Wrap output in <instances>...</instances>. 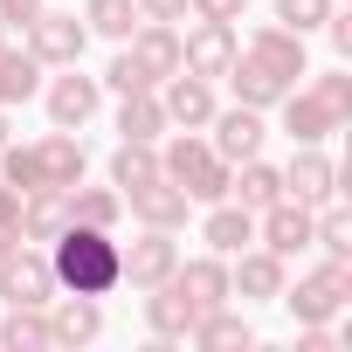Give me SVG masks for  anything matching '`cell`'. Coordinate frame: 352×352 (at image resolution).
<instances>
[{
	"instance_id": "obj_1",
	"label": "cell",
	"mask_w": 352,
	"mask_h": 352,
	"mask_svg": "<svg viewBox=\"0 0 352 352\" xmlns=\"http://www.w3.org/2000/svg\"><path fill=\"white\" fill-rule=\"evenodd\" d=\"M49 270H56V290H76V297H111L124 283V256L111 228H83V221H69L49 242Z\"/></svg>"
},
{
	"instance_id": "obj_2",
	"label": "cell",
	"mask_w": 352,
	"mask_h": 352,
	"mask_svg": "<svg viewBox=\"0 0 352 352\" xmlns=\"http://www.w3.org/2000/svg\"><path fill=\"white\" fill-rule=\"evenodd\" d=\"M159 173L173 187H180L194 208H214V201H228V159L208 145V138H194V131H180V138H166V152H159Z\"/></svg>"
},
{
	"instance_id": "obj_3",
	"label": "cell",
	"mask_w": 352,
	"mask_h": 352,
	"mask_svg": "<svg viewBox=\"0 0 352 352\" xmlns=\"http://www.w3.org/2000/svg\"><path fill=\"white\" fill-rule=\"evenodd\" d=\"M276 304H290V318H297V324H331V318L352 304V263H331V256H324L311 276H297V290L283 283V297H276Z\"/></svg>"
},
{
	"instance_id": "obj_4",
	"label": "cell",
	"mask_w": 352,
	"mask_h": 352,
	"mask_svg": "<svg viewBox=\"0 0 352 352\" xmlns=\"http://www.w3.org/2000/svg\"><path fill=\"white\" fill-rule=\"evenodd\" d=\"M49 297H56L49 249L21 242V249H8V256H0V304H35V311H49Z\"/></svg>"
},
{
	"instance_id": "obj_5",
	"label": "cell",
	"mask_w": 352,
	"mask_h": 352,
	"mask_svg": "<svg viewBox=\"0 0 352 352\" xmlns=\"http://www.w3.org/2000/svg\"><path fill=\"white\" fill-rule=\"evenodd\" d=\"M83 49H90V28H83L76 14L42 8V14L28 21V56H35L42 69H69V63H83Z\"/></svg>"
},
{
	"instance_id": "obj_6",
	"label": "cell",
	"mask_w": 352,
	"mask_h": 352,
	"mask_svg": "<svg viewBox=\"0 0 352 352\" xmlns=\"http://www.w3.org/2000/svg\"><path fill=\"white\" fill-rule=\"evenodd\" d=\"M235 49H242V42H235V21H194V28L180 35V69L214 83V76H228Z\"/></svg>"
},
{
	"instance_id": "obj_7",
	"label": "cell",
	"mask_w": 352,
	"mask_h": 352,
	"mask_svg": "<svg viewBox=\"0 0 352 352\" xmlns=\"http://www.w3.org/2000/svg\"><path fill=\"white\" fill-rule=\"evenodd\" d=\"M242 56H249L256 69H270L276 83H297V76H311V56H304V35H290L283 21L256 28V35L242 42Z\"/></svg>"
},
{
	"instance_id": "obj_8",
	"label": "cell",
	"mask_w": 352,
	"mask_h": 352,
	"mask_svg": "<svg viewBox=\"0 0 352 352\" xmlns=\"http://www.w3.org/2000/svg\"><path fill=\"white\" fill-rule=\"evenodd\" d=\"M42 104H49V124H56V131H83V124L97 118V104H104V83L69 63V76H56V83L42 90Z\"/></svg>"
},
{
	"instance_id": "obj_9",
	"label": "cell",
	"mask_w": 352,
	"mask_h": 352,
	"mask_svg": "<svg viewBox=\"0 0 352 352\" xmlns=\"http://www.w3.org/2000/svg\"><path fill=\"white\" fill-rule=\"evenodd\" d=\"M311 221H318V208H304V201H290V194H283V201H270V208L256 214V235H263V249H270V256H283V263H290V256H304V249H311Z\"/></svg>"
},
{
	"instance_id": "obj_10",
	"label": "cell",
	"mask_w": 352,
	"mask_h": 352,
	"mask_svg": "<svg viewBox=\"0 0 352 352\" xmlns=\"http://www.w3.org/2000/svg\"><path fill=\"white\" fill-rule=\"evenodd\" d=\"M159 104H166V124H173V131H208V118L221 111V104H214V83H208V76H187V69H173V76L159 83Z\"/></svg>"
},
{
	"instance_id": "obj_11",
	"label": "cell",
	"mask_w": 352,
	"mask_h": 352,
	"mask_svg": "<svg viewBox=\"0 0 352 352\" xmlns=\"http://www.w3.org/2000/svg\"><path fill=\"white\" fill-rule=\"evenodd\" d=\"M283 194H290V201H304V208L338 201V159H331L324 145H297V159L283 166Z\"/></svg>"
},
{
	"instance_id": "obj_12",
	"label": "cell",
	"mask_w": 352,
	"mask_h": 352,
	"mask_svg": "<svg viewBox=\"0 0 352 352\" xmlns=\"http://www.w3.org/2000/svg\"><path fill=\"white\" fill-rule=\"evenodd\" d=\"M124 256V283L131 290H152V283H166L173 270H180V242H173V228H145L131 249H118Z\"/></svg>"
},
{
	"instance_id": "obj_13",
	"label": "cell",
	"mask_w": 352,
	"mask_h": 352,
	"mask_svg": "<svg viewBox=\"0 0 352 352\" xmlns=\"http://www.w3.org/2000/svg\"><path fill=\"white\" fill-rule=\"evenodd\" d=\"M276 111H283V131H290V145H324V138L345 124V118H338V111H331L318 90H297V83L276 97Z\"/></svg>"
},
{
	"instance_id": "obj_14",
	"label": "cell",
	"mask_w": 352,
	"mask_h": 352,
	"mask_svg": "<svg viewBox=\"0 0 352 352\" xmlns=\"http://www.w3.org/2000/svg\"><path fill=\"white\" fill-rule=\"evenodd\" d=\"M283 283H290V270H283V256H270V249H242V263L228 270V290H235L242 304H276Z\"/></svg>"
},
{
	"instance_id": "obj_15",
	"label": "cell",
	"mask_w": 352,
	"mask_h": 352,
	"mask_svg": "<svg viewBox=\"0 0 352 352\" xmlns=\"http://www.w3.org/2000/svg\"><path fill=\"white\" fill-rule=\"evenodd\" d=\"M124 208L138 214V228H173V235H180V228H187V208H194V201H187L180 187H173L166 173H159V180H145V187H131V194H124Z\"/></svg>"
},
{
	"instance_id": "obj_16",
	"label": "cell",
	"mask_w": 352,
	"mask_h": 352,
	"mask_svg": "<svg viewBox=\"0 0 352 352\" xmlns=\"http://www.w3.org/2000/svg\"><path fill=\"white\" fill-rule=\"evenodd\" d=\"M208 124H214V138H208V145H214L228 166L256 159V152H263V131H270V124H263V111H249V104H235V111H214Z\"/></svg>"
},
{
	"instance_id": "obj_17",
	"label": "cell",
	"mask_w": 352,
	"mask_h": 352,
	"mask_svg": "<svg viewBox=\"0 0 352 352\" xmlns=\"http://www.w3.org/2000/svg\"><path fill=\"white\" fill-rule=\"evenodd\" d=\"M97 331H104L97 297H76V290H56V297H49V338H56V345H90Z\"/></svg>"
},
{
	"instance_id": "obj_18",
	"label": "cell",
	"mask_w": 352,
	"mask_h": 352,
	"mask_svg": "<svg viewBox=\"0 0 352 352\" xmlns=\"http://www.w3.org/2000/svg\"><path fill=\"white\" fill-rule=\"evenodd\" d=\"M124 49H131V63H138L152 83H166L173 69H180V28H166V21H138Z\"/></svg>"
},
{
	"instance_id": "obj_19",
	"label": "cell",
	"mask_w": 352,
	"mask_h": 352,
	"mask_svg": "<svg viewBox=\"0 0 352 352\" xmlns=\"http://www.w3.org/2000/svg\"><path fill=\"white\" fill-rule=\"evenodd\" d=\"M194 318H201V311H194V297L173 283V276L145 290V324H152V338H187V331H194Z\"/></svg>"
},
{
	"instance_id": "obj_20",
	"label": "cell",
	"mask_w": 352,
	"mask_h": 352,
	"mask_svg": "<svg viewBox=\"0 0 352 352\" xmlns=\"http://www.w3.org/2000/svg\"><path fill=\"white\" fill-rule=\"evenodd\" d=\"M35 159H42V187H63V194L90 173V152H83L76 131H49V138L35 145Z\"/></svg>"
},
{
	"instance_id": "obj_21",
	"label": "cell",
	"mask_w": 352,
	"mask_h": 352,
	"mask_svg": "<svg viewBox=\"0 0 352 352\" xmlns=\"http://www.w3.org/2000/svg\"><path fill=\"white\" fill-rule=\"evenodd\" d=\"M173 283L194 297V311L235 304V290H228V256H194V263H180V270H173Z\"/></svg>"
},
{
	"instance_id": "obj_22",
	"label": "cell",
	"mask_w": 352,
	"mask_h": 352,
	"mask_svg": "<svg viewBox=\"0 0 352 352\" xmlns=\"http://www.w3.org/2000/svg\"><path fill=\"white\" fill-rule=\"evenodd\" d=\"M63 228H69V194H63V187H35V194L21 201V242L49 249Z\"/></svg>"
},
{
	"instance_id": "obj_23",
	"label": "cell",
	"mask_w": 352,
	"mask_h": 352,
	"mask_svg": "<svg viewBox=\"0 0 352 352\" xmlns=\"http://www.w3.org/2000/svg\"><path fill=\"white\" fill-rule=\"evenodd\" d=\"M201 242H208L214 256H242V249L256 242V214H249L242 201H214L208 221H201Z\"/></svg>"
},
{
	"instance_id": "obj_24",
	"label": "cell",
	"mask_w": 352,
	"mask_h": 352,
	"mask_svg": "<svg viewBox=\"0 0 352 352\" xmlns=\"http://www.w3.org/2000/svg\"><path fill=\"white\" fill-rule=\"evenodd\" d=\"M201 352H249L256 345V324L242 318V311H228V304H214V311H201L194 318V331H187Z\"/></svg>"
},
{
	"instance_id": "obj_25",
	"label": "cell",
	"mask_w": 352,
	"mask_h": 352,
	"mask_svg": "<svg viewBox=\"0 0 352 352\" xmlns=\"http://www.w3.org/2000/svg\"><path fill=\"white\" fill-rule=\"evenodd\" d=\"M228 201H242L249 214H263L270 201H283V166H270V159H242V166L228 173Z\"/></svg>"
},
{
	"instance_id": "obj_26",
	"label": "cell",
	"mask_w": 352,
	"mask_h": 352,
	"mask_svg": "<svg viewBox=\"0 0 352 352\" xmlns=\"http://www.w3.org/2000/svg\"><path fill=\"white\" fill-rule=\"evenodd\" d=\"M173 124H166V104H159V90H131V97H118V138H138V145H159Z\"/></svg>"
},
{
	"instance_id": "obj_27",
	"label": "cell",
	"mask_w": 352,
	"mask_h": 352,
	"mask_svg": "<svg viewBox=\"0 0 352 352\" xmlns=\"http://www.w3.org/2000/svg\"><path fill=\"white\" fill-rule=\"evenodd\" d=\"M0 345H8V352H49V345H56V338H49V311L8 304V318H0Z\"/></svg>"
},
{
	"instance_id": "obj_28",
	"label": "cell",
	"mask_w": 352,
	"mask_h": 352,
	"mask_svg": "<svg viewBox=\"0 0 352 352\" xmlns=\"http://www.w3.org/2000/svg\"><path fill=\"white\" fill-rule=\"evenodd\" d=\"M42 90V63L28 49H0V111H14Z\"/></svg>"
},
{
	"instance_id": "obj_29",
	"label": "cell",
	"mask_w": 352,
	"mask_h": 352,
	"mask_svg": "<svg viewBox=\"0 0 352 352\" xmlns=\"http://www.w3.org/2000/svg\"><path fill=\"white\" fill-rule=\"evenodd\" d=\"M145 180H159V145L118 138V152H111V187H118V194H131V187H145Z\"/></svg>"
},
{
	"instance_id": "obj_30",
	"label": "cell",
	"mask_w": 352,
	"mask_h": 352,
	"mask_svg": "<svg viewBox=\"0 0 352 352\" xmlns=\"http://www.w3.org/2000/svg\"><path fill=\"white\" fill-rule=\"evenodd\" d=\"M228 83H235V104H249V111H270V104L290 90V83H276L270 69H256L242 49H235V63H228Z\"/></svg>"
},
{
	"instance_id": "obj_31",
	"label": "cell",
	"mask_w": 352,
	"mask_h": 352,
	"mask_svg": "<svg viewBox=\"0 0 352 352\" xmlns=\"http://www.w3.org/2000/svg\"><path fill=\"white\" fill-rule=\"evenodd\" d=\"M118 214H124V194L118 187H69V221H83V228H118Z\"/></svg>"
},
{
	"instance_id": "obj_32",
	"label": "cell",
	"mask_w": 352,
	"mask_h": 352,
	"mask_svg": "<svg viewBox=\"0 0 352 352\" xmlns=\"http://www.w3.org/2000/svg\"><path fill=\"white\" fill-rule=\"evenodd\" d=\"M311 249H324L331 263H352V214H345L338 201L318 208V221H311Z\"/></svg>"
},
{
	"instance_id": "obj_33",
	"label": "cell",
	"mask_w": 352,
	"mask_h": 352,
	"mask_svg": "<svg viewBox=\"0 0 352 352\" xmlns=\"http://www.w3.org/2000/svg\"><path fill=\"white\" fill-rule=\"evenodd\" d=\"M83 28H90V35H104V42H131L138 8H131V0H90V8H83Z\"/></svg>"
},
{
	"instance_id": "obj_34",
	"label": "cell",
	"mask_w": 352,
	"mask_h": 352,
	"mask_svg": "<svg viewBox=\"0 0 352 352\" xmlns=\"http://www.w3.org/2000/svg\"><path fill=\"white\" fill-rule=\"evenodd\" d=\"M0 180H8L14 194H35V187H42V159H35V145H14V138L0 145Z\"/></svg>"
},
{
	"instance_id": "obj_35",
	"label": "cell",
	"mask_w": 352,
	"mask_h": 352,
	"mask_svg": "<svg viewBox=\"0 0 352 352\" xmlns=\"http://www.w3.org/2000/svg\"><path fill=\"white\" fill-rule=\"evenodd\" d=\"M97 83H104L111 97H131V90H159V83H152V76H145V69L131 63V49H124V42H118V56H111V69H104Z\"/></svg>"
},
{
	"instance_id": "obj_36",
	"label": "cell",
	"mask_w": 352,
	"mask_h": 352,
	"mask_svg": "<svg viewBox=\"0 0 352 352\" xmlns=\"http://www.w3.org/2000/svg\"><path fill=\"white\" fill-rule=\"evenodd\" d=\"M331 8H338V0H276V21H283L290 35H318Z\"/></svg>"
},
{
	"instance_id": "obj_37",
	"label": "cell",
	"mask_w": 352,
	"mask_h": 352,
	"mask_svg": "<svg viewBox=\"0 0 352 352\" xmlns=\"http://www.w3.org/2000/svg\"><path fill=\"white\" fill-rule=\"evenodd\" d=\"M311 90H318V97H324V104H331L338 118H352V76H345V69H324V76H318Z\"/></svg>"
},
{
	"instance_id": "obj_38",
	"label": "cell",
	"mask_w": 352,
	"mask_h": 352,
	"mask_svg": "<svg viewBox=\"0 0 352 352\" xmlns=\"http://www.w3.org/2000/svg\"><path fill=\"white\" fill-rule=\"evenodd\" d=\"M187 14H194V21H242L249 0H187Z\"/></svg>"
},
{
	"instance_id": "obj_39",
	"label": "cell",
	"mask_w": 352,
	"mask_h": 352,
	"mask_svg": "<svg viewBox=\"0 0 352 352\" xmlns=\"http://www.w3.org/2000/svg\"><path fill=\"white\" fill-rule=\"evenodd\" d=\"M131 8H138V21H187V0H131Z\"/></svg>"
},
{
	"instance_id": "obj_40",
	"label": "cell",
	"mask_w": 352,
	"mask_h": 352,
	"mask_svg": "<svg viewBox=\"0 0 352 352\" xmlns=\"http://www.w3.org/2000/svg\"><path fill=\"white\" fill-rule=\"evenodd\" d=\"M42 8H49V0H0V21H8V28H28Z\"/></svg>"
},
{
	"instance_id": "obj_41",
	"label": "cell",
	"mask_w": 352,
	"mask_h": 352,
	"mask_svg": "<svg viewBox=\"0 0 352 352\" xmlns=\"http://www.w3.org/2000/svg\"><path fill=\"white\" fill-rule=\"evenodd\" d=\"M21 201H28V194H14L8 180H0V228H21Z\"/></svg>"
},
{
	"instance_id": "obj_42",
	"label": "cell",
	"mask_w": 352,
	"mask_h": 352,
	"mask_svg": "<svg viewBox=\"0 0 352 352\" xmlns=\"http://www.w3.org/2000/svg\"><path fill=\"white\" fill-rule=\"evenodd\" d=\"M8 249H21V228H0V256H8Z\"/></svg>"
},
{
	"instance_id": "obj_43",
	"label": "cell",
	"mask_w": 352,
	"mask_h": 352,
	"mask_svg": "<svg viewBox=\"0 0 352 352\" xmlns=\"http://www.w3.org/2000/svg\"><path fill=\"white\" fill-rule=\"evenodd\" d=\"M0 145H8V111H0Z\"/></svg>"
},
{
	"instance_id": "obj_44",
	"label": "cell",
	"mask_w": 352,
	"mask_h": 352,
	"mask_svg": "<svg viewBox=\"0 0 352 352\" xmlns=\"http://www.w3.org/2000/svg\"><path fill=\"white\" fill-rule=\"evenodd\" d=\"M0 49H8V21H0Z\"/></svg>"
}]
</instances>
